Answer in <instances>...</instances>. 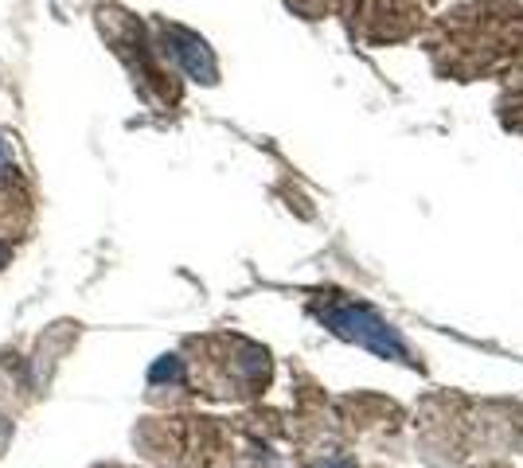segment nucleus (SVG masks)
Returning <instances> with one entry per match:
<instances>
[{
  "label": "nucleus",
  "mask_w": 523,
  "mask_h": 468,
  "mask_svg": "<svg viewBox=\"0 0 523 468\" xmlns=\"http://www.w3.org/2000/svg\"><path fill=\"white\" fill-rule=\"evenodd\" d=\"M31 219V191H28V176L20 168L13 145L0 137V230L4 234H20Z\"/></svg>",
  "instance_id": "f257e3e1"
}]
</instances>
